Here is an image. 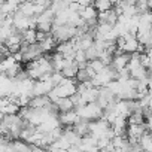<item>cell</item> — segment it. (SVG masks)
<instances>
[{
    "label": "cell",
    "mask_w": 152,
    "mask_h": 152,
    "mask_svg": "<svg viewBox=\"0 0 152 152\" xmlns=\"http://www.w3.org/2000/svg\"><path fill=\"white\" fill-rule=\"evenodd\" d=\"M58 118H60V122L63 127H73L76 122L81 119V116L78 115L76 109H72V110H64V112H60L58 113Z\"/></svg>",
    "instance_id": "4"
},
{
    "label": "cell",
    "mask_w": 152,
    "mask_h": 152,
    "mask_svg": "<svg viewBox=\"0 0 152 152\" xmlns=\"http://www.w3.org/2000/svg\"><path fill=\"white\" fill-rule=\"evenodd\" d=\"M20 11L27 17H34L36 15V3L30 2V0H26L24 3L20 5Z\"/></svg>",
    "instance_id": "11"
},
{
    "label": "cell",
    "mask_w": 152,
    "mask_h": 152,
    "mask_svg": "<svg viewBox=\"0 0 152 152\" xmlns=\"http://www.w3.org/2000/svg\"><path fill=\"white\" fill-rule=\"evenodd\" d=\"M146 125H148V130H151V131H152V115L146 118Z\"/></svg>",
    "instance_id": "23"
},
{
    "label": "cell",
    "mask_w": 152,
    "mask_h": 152,
    "mask_svg": "<svg viewBox=\"0 0 152 152\" xmlns=\"http://www.w3.org/2000/svg\"><path fill=\"white\" fill-rule=\"evenodd\" d=\"M112 5H113V3L110 2V0H94V6L97 8L99 12L112 9Z\"/></svg>",
    "instance_id": "19"
},
{
    "label": "cell",
    "mask_w": 152,
    "mask_h": 152,
    "mask_svg": "<svg viewBox=\"0 0 152 152\" xmlns=\"http://www.w3.org/2000/svg\"><path fill=\"white\" fill-rule=\"evenodd\" d=\"M139 48H140V42H139L137 36H134V37H130V39L125 40L122 51L124 52H128V54H133V52H137Z\"/></svg>",
    "instance_id": "9"
},
{
    "label": "cell",
    "mask_w": 152,
    "mask_h": 152,
    "mask_svg": "<svg viewBox=\"0 0 152 152\" xmlns=\"http://www.w3.org/2000/svg\"><path fill=\"white\" fill-rule=\"evenodd\" d=\"M57 39L54 37V34L52 33H49L48 36H46V39H43L42 42H40V46H42V49H43V52H49V51H52L54 48H57Z\"/></svg>",
    "instance_id": "10"
},
{
    "label": "cell",
    "mask_w": 152,
    "mask_h": 152,
    "mask_svg": "<svg viewBox=\"0 0 152 152\" xmlns=\"http://www.w3.org/2000/svg\"><path fill=\"white\" fill-rule=\"evenodd\" d=\"M88 63H90V66H91L97 73H99V72H102V70L106 67V64H104L100 58H94V60H91V61H88Z\"/></svg>",
    "instance_id": "21"
},
{
    "label": "cell",
    "mask_w": 152,
    "mask_h": 152,
    "mask_svg": "<svg viewBox=\"0 0 152 152\" xmlns=\"http://www.w3.org/2000/svg\"><path fill=\"white\" fill-rule=\"evenodd\" d=\"M51 78H52V82H54V85L57 87V85H60V84H63V82H64L66 76H64V73H63V72H58V70H55V72H52Z\"/></svg>",
    "instance_id": "20"
},
{
    "label": "cell",
    "mask_w": 152,
    "mask_h": 152,
    "mask_svg": "<svg viewBox=\"0 0 152 152\" xmlns=\"http://www.w3.org/2000/svg\"><path fill=\"white\" fill-rule=\"evenodd\" d=\"M130 58H131V54H128V52H124V51L116 52V54L113 55V60H112V64H110V66H112L115 70L119 72L121 69H124V67L128 66Z\"/></svg>",
    "instance_id": "6"
},
{
    "label": "cell",
    "mask_w": 152,
    "mask_h": 152,
    "mask_svg": "<svg viewBox=\"0 0 152 152\" xmlns=\"http://www.w3.org/2000/svg\"><path fill=\"white\" fill-rule=\"evenodd\" d=\"M51 61H52V66H54V72L58 70V72H63L64 69V57L61 52H55L54 55H51Z\"/></svg>",
    "instance_id": "12"
},
{
    "label": "cell",
    "mask_w": 152,
    "mask_h": 152,
    "mask_svg": "<svg viewBox=\"0 0 152 152\" xmlns=\"http://www.w3.org/2000/svg\"><path fill=\"white\" fill-rule=\"evenodd\" d=\"M115 109L119 115L122 116H130V113L133 112L131 110V104H130V100H125V99H118L116 104H115Z\"/></svg>",
    "instance_id": "7"
},
{
    "label": "cell",
    "mask_w": 152,
    "mask_h": 152,
    "mask_svg": "<svg viewBox=\"0 0 152 152\" xmlns=\"http://www.w3.org/2000/svg\"><path fill=\"white\" fill-rule=\"evenodd\" d=\"M23 40L26 43L37 42V28H27L26 31H23Z\"/></svg>",
    "instance_id": "15"
},
{
    "label": "cell",
    "mask_w": 152,
    "mask_h": 152,
    "mask_svg": "<svg viewBox=\"0 0 152 152\" xmlns=\"http://www.w3.org/2000/svg\"><path fill=\"white\" fill-rule=\"evenodd\" d=\"M146 54H148V55H149V58L152 60V46H149V48L146 49Z\"/></svg>",
    "instance_id": "24"
},
{
    "label": "cell",
    "mask_w": 152,
    "mask_h": 152,
    "mask_svg": "<svg viewBox=\"0 0 152 152\" xmlns=\"http://www.w3.org/2000/svg\"><path fill=\"white\" fill-rule=\"evenodd\" d=\"M76 112H78V115L81 116V119L94 121V119L103 118L104 109H103L97 102H91V103H87V104H84V106L76 107Z\"/></svg>",
    "instance_id": "1"
},
{
    "label": "cell",
    "mask_w": 152,
    "mask_h": 152,
    "mask_svg": "<svg viewBox=\"0 0 152 152\" xmlns=\"http://www.w3.org/2000/svg\"><path fill=\"white\" fill-rule=\"evenodd\" d=\"M127 2H128V3H131V5H136V3L139 2V0H127Z\"/></svg>",
    "instance_id": "25"
},
{
    "label": "cell",
    "mask_w": 152,
    "mask_h": 152,
    "mask_svg": "<svg viewBox=\"0 0 152 152\" xmlns=\"http://www.w3.org/2000/svg\"><path fill=\"white\" fill-rule=\"evenodd\" d=\"M143 119H145L143 112L136 110V112H131V113H130V116H128V124H143Z\"/></svg>",
    "instance_id": "18"
},
{
    "label": "cell",
    "mask_w": 152,
    "mask_h": 152,
    "mask_svg": "<svg viewBox=\"0 0 152 152\" xmlns=\"http://www.w3.org/2000/svg\"><path fill=\"white\" fill-rule=\"evenodd\" d=\"M146 128H148L146 124H130L127 128V136L130 143H137L139 139L146 133Z\"/></svg>",
    "instance_id": "3"
},
{
    "label": "cell",
    "mask_w": 152,
    "mask_h": 152,
    "mask_svg": "<svg viewBox=\"0 0 152 152\" xmlns=\"http://www.w3.org/2000/svg\"><path fill=\"white\" fill-rule=\"evenodd\" d=\"M57 106H58L60 112H64V110H72V109H75V103H73L72 97H61V99L57 102Z\"/></svg>",
    "instance_id": "13"
},
{
    "label": "cell",
    "mask_w": 152,
    "mask_h": 152,
    "mask_svg": "<svg viewBox=\"0 0 152 152\" xmlns=\"http://www.w3.org/2000/svg\"><path fill=\"white\" fill-rule=\"evenodd\" d=\"M18 61H17V58H15V55L14 54H11V55H8V57H5L3 58V61H2V66H0V70L2 72H8L12 66H15ZM21 63V61H20Z\"/></svg>",
    "instance_id": "16"
},
{
    "label": "cell",
    "mask_w": 152,
    "mask_h": 152,
    "mask_svg": "<svg viewBox=\"0 0 152 152\" xmlns=\"http://www.w3.org/2000/svg\"><path fill=\"white\" fill-rule=\"evenodd\" d=\"M14 149L15 152H30L31 151V143H28L27 140H18L15 139L14 140Z\"/></svg>",
    "instance_id": "14"
},
{
    "label": "cell",
    "mask_w": 152,
    "mask_h": 152,
    "mask_svg": "<svg viewBox=\"0 0 152 152\" xmlns=\"http://www.w3.org/2000/svg\"><path fill=\"white\" fill-rule=\"evenodd\" d=\"M87 58H88V61H91V60H94V58H99V49L96 48V45H93V46H90L87 51Z\"/></svg>",
    "instance_id": "22"
},
{
    "label": "cell",
    "mask_w": 152,
    "mask_h": 152,
    "mask_svg": "<svg viewBox=\"0 0 152 152\" xmlns=\"http://www.w3.org/2000/svg\"><path fill=\"white\" fill-rule=\"evenodd\" d=\"M79 14H81V17H82L85 21L96 20V18L99 17V11H97V8H96V6H93V5L84 6V8L79 11Z\"/></svg>",
    "instance_id": "8"
},
{
    "label": "cell",
    "mask_w": 152,
    "mask_h": 152,
    "mask_svg": "<svg viewBox=\"0 0 152 152\" xmlns=\"http://www.w3.org/2000/svg\"><path fill=\"white\" fill-rule=\"evenodd\" d=\"M139 143L142 145L143 149H146V151H152V134L145 133V134L139 139Z\"/></svg>",
    "instance_id": "17"
},
{
    "label": "cell",
    "mask_w": 152,
    "mask_h": 152,
    "mask_svg": "<svg viewBox=\"0 0 152 152\" xmlns=\"http://www.w3.org/2000/svg\"><path fill=\"white\" fill-rule=\"evenodd\" d=\"M30 24H31V17H27L24 15L20 9L14 14V26L17 27L18 31H26L27 28H30Z\"/></svg>",
    "instance_id": "5"
},
{
    "label": "cell",
    "mask_w": 152,
    "mask_h": 152,
    "mask_svg": "<svg viewBox=\"0 0 152 152\" xmlns=\"http://www.w3.org/2000/svg\"><path fill=\"white\" fill-rule=\"evenodd\" d=\"M54 37L57 39V42H66L70 40L76 36L78 33V27L70 26V24H63V26H52V31Z\"/></svg>",
    "instance_id": "2"
}]
</instances>
